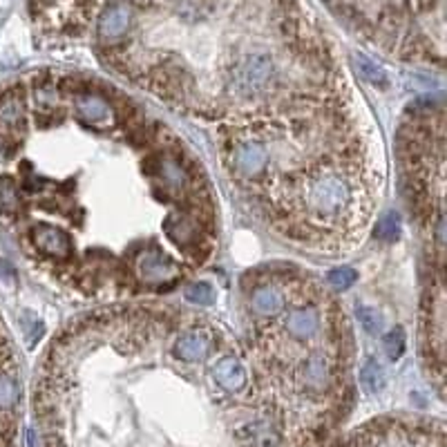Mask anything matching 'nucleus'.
Returning a JSON list of instances; mask_svg holds the SVG:
<instances>
[{
	"mask_svg": "<svg viewBox=\"0 0 447 447\" xmlns=\"http://www.w3.org/2000/svg\"><path fill=\"white\" fill-rule=\"evenodd\" d=\"M213 378L217 385L224 387L226 391H237L246 385V369L237 363L235 358H222L220 363L213 367Z\"/></svg>",
	"mask_w": 447,
	"mask_h": 447,
	"instance_id": "obj_9",
	"label": "nucleus"
},
{
	"mask_svg": "<svg viewBox=\"0 0 447 447\" xmlns=\"http://www.w3.org/2000/svg\"><path fill=\"white\" fill-rule=\"evenodd\" d=\"M300 378L309 389H325L331 380V363L322 353H315L311 358H306L304 365L300 367Z\"/></svg>",
	"mask_w": 447,
	"mask_h": 447,
	"instance_id": "obj_8",
	"label": "nucleus"
},
{
	"mask_svg": "<svg viewBox=\"0 0 447 447\" xmlns=\"http://www.w3.org/2000/svg\"><path fill=\"white\" fill-rule=\"evenodd\" d=\"M273 76V63L264 54H255L235 65V72L231 76V92L246 99L253 94H260L268 85Z\"/></svg>",
	"mask_w": 447,
	"mask_h": 447,
	"instance_id": "obj_2",
	"label": "nucleus"
},
{
	"mask_svg": "<svg viewBox=\"0 0 447 447\" xmlns=\"http://www.w3.org/2000/svg\"><path fill=\"white\" fill-rule=\"evenodd\" d=\"M184 296L188 302H193L197 306H210L215 302V291L208 282H195V284H188Z\"/></svg>",
	"mask_w": 447,
	"mask_h": 447,
	"instance_id": "obj_18",
	"label": "nucleus"
},
{
	"mask_svg": "<svg viewBox=\"0 0 447 447\" xmlns=\"http://www.w3.org/2000/svg\"><path fill=\"white\" fill-rule=\"evenodd\" d=\"M284 296L275 287H260L253 293V309L260 315H275L282 311Z\"/></svg>",
	"mask_w": 447,
	"mask_h": 447,
	"instance_id": "obj_13",
	"label": "nucleus"
},
{
	"mask_svg": "<svg viewBox=\"0 0 447 447\" xmlns=\"http://www.w3.org/2000/svg\"><path fill=\"white\" fill-rule=\"evenodd\" d=\"M302 201L313 220H340L355 203V184L340 172H317L304 184Z\"/></svg>",
	"mask_w": 447,
	"mask_h": 447,
	"instance_id": "obj_1",
	"label": "nucleus"
},
{
	"mask_svg": "<svg viewBox=\"0 0 447 447\" xmlns=\"http://www.w3.org/2000/svg\"><path fill=\"white\" fill-rule=\"evenodd\" d=\"M20 123H23V103L18 96L9 94L0 101V127L11 130V127H18Z\"/></svg>",
	"mask_w": 447,
	"mask_h": 447,
	"instance_id": "obj_15",
	"label": "nucleus"
},
{
	"mask_svg": "<svg viewBox=\"0 0 447 447\" xmlns=\"http://www.w3.org/2000/svg\"><path fill=\"white\" fill-rule=\"evenodd\" d=\"M355 68H358V72H360V76L363 79H367L369 83H385L387 81V76H385V70L382 68H378L374 61H369V58H365V56H355Z\"/></svg>",
	"mask_w": 447,
	"mask_h": 447,
	"instance_id": "obj_21",
	"label": "nucleus"
},
{
	"mask_svg": "<svg viewBox=\"0 0 447 447\" xmlns=\"http://www.w3.org/2000/svg\"><path fill=\"white\" fill-rule=\"evenodd\" d=\"M32 241H34L36 251L47 255V258L65 260L74 251L70 235L63 231V228L52 226V224H36L32 228Z\"/></svg>",
	"mask_w": 447,
	"mask_h": 447,
	"instance_id": "obj_5",
	"label": "nucleus"
},
{
	"mask_svg": "<svg viewBox=\"0 0 447 447\" xmlns=\"http://www.w3.org/2000/svg\"><path fill=\"white\" fill-rule=\"evenodd\" d=\"M18 206H20V197H18L16 184L7 177H0V213L11 215L18 210Z\"/></svg>",
	"mask_w": 447,
	"mask_h": 447,
	"instance_id": "obj_17",
	"label": "nucleus"
},
{
	"mask_svg": "<svg viewBox=\"0 0 447 447\" xmlns=\"http://www.w3.org/2000/svg\"><path fill=\"white\" fill-rule=\"evenodd\" d=\"M127 23H130V11L123 5H114L110 7L103 16L99 20V36L103 38V41L112 43L121 38L127 30Z\"/></svg>",
	"mask_w": 447,
	"mask_h": 447,
	"instance_id": "obj_11",
	"label": "nucleus"
},
{
	"mask_svg": "<svg viewBox=\"0 0 447 447\" xmlns=\"http://www.w3.org/2000/svg\"><path fill=\"white\" fill-rule=\"evenodd\" d=\"M360 382L369 394H378L385 387V369H382L374 358H369L360 369Z\"/></svg>",
	"mask_w": 447,
	"mask_h": 447,
	"instance_id": "obj_16",
	"label": "nucleus"
},
{
	"mask_svg": "<svg viewBox=\"0 0 447 447\" xmlns=\"http://www.w3.org/2000/svg\"><path fill=\"white\" fill-rule=\"evenodd\" d=\"M405 331L401 329V327H396V329H391V331H387L385 334V338H382V347H385V353H387V358L389 360H398V358L403 355V351H405Z\"/></svg>",
	"mask_w": 447,
	"mask_h": 447,
	"instance_id": "obj_19",
	"label": "nucleus"
},
{
	"mask_svg": "<svg viewBox=\"0 0 447 447\" xmlns=\"http://www.w3.org/2000/svg\"><path fill=\"white\" fill-rule=\"evenodd\" d=\"M76 114L79 119L99 130H106V127L114 125V110L106 99H101L96 94H83L76 99Z\"/></svg>",
	"mask_w": 447,
	"mask_h": 447,
	"instance_id": "obj_6",
	"label": "nucleus"
},
{
	"mask_svg": "<svg viewBox=\"0 0 447 447\" xmlns=\"http://www.w3.org/2000/svg\"><path fill=\"white\" fill-rule=\"evenodd\" d=\"M163 231L182 248H190L199 244V228L193 220H188V217H182V215L168 217L163 224Z\"/></svg>",
	"mask_w": 447,
	"mask_h": 447,
	"instance_id": "obj_10",
	"label": "nucleus"
},
{
	"mask_svg": "<svg viewBox=\"0 0 447 447\" xmlns=\"http://www.w3.org/2000/svg\"><path fill=\"white\" fill-rule=\"evenodd\" d=\"M159 175H161V179H163L168 188H172V190H184L186 188L188 179H186L184 168L179 165V161H175L170 157H163L159 161Z\"/></svg>",
	"mask_w": 447,
	"mask_h": 447,
	"instance_id": "obj_14",
	"label": "nucleus"
},
{
	"mask_svg": "<svg viewBox=\"0 0 447 447\" xmlns=\"http://www.w3.org/2000/svg\"><path fill=\"white\" fill-rule=\"evenodd\" d=\"M268 163V150L258 139H241L231 150V165L239 177L253 179L262 175Z\"/></svg>",
	"mask_w": 447,
	"mask_h": 447,
	"instance_id": "obj_3",
	"label": "nucleus"
},
{
	"mask_svg": "<svg viewBox=\"0 0 447 447\" xmlns=\"http://www.w3.org/2000/svg\"><path fill=\"white\" fill-rule=\"evenodd\" d=\"M287 331L296 340H311L320 331V313L313 306H300L287 315Z\"/></svg>",
	"mask_w": 447,
	"mask_h": 447,
	"instance_id": "obj_7",
	"label": "nucleus"
},
{
	"mask_svg": "<svg viewBox=\"0 0 447 447\" xmlns=\"http://www.w3.org/2000/svg\"><path fill=\"white\" fill-rule=\"evenodd\" d=\"M9 157V150H7V144L3 141V139H0V161H5Z\"/></svg>",
	"mask_w": 447,
	"mask_h": 447,
	"instance_id": "obj_25",
	"label": "nucleus"
},
{
	"mask_svg": "<svg viewBox=\"0 0 447 447\" xmlns=\"http://www.w3.org/2000/svg\"><path fill=\"white\" fill-rule=\"evenodd\" d=\"M376 235L385 241H396L401 237V217L396 213H385L382 215V220L378 222Z\"/></svg>",
	"mask_w": 447,
	"mask_h": 447,
	"instance_id": "obj_20",
	"label": "nucleus"
},
{
	"mask_svg": "<svg viewBox=\"0 0 447 447\" xmlns=\"http://www.w3.org/2000/svg\"><path fill=\"white\" fill-rule=\"evenodd\" d=\"M18 398V387L16 382L7 378V376H0V407H9L14 405Z\"/></svg>",
	"mask_w": 447,
	"mask_h": 447,
	"instance_id": "obj_24",
	"label": "nucleus"
},
{
	"mask_svg": "<svg viewBox=\"0 0 447 447\" xmlns=\"http://www.w3.org/2000/svg\"><path fill=\"white\" fill-rule=\"evenodd\" d=\"M355 277H358V273L353 271V268L340 266V268H334V271L329 273V284L334 287V289L344 291V289H349L355 282Z\"/></svg>",
	"mask_w": 447,
	"mask_h": 447,
	"instance_id": "obj_23",
	"label": "nucleus"
},
{
	"mask_svg": "<svg viewBox=\"0 0 447 447\" xmlns=\"http://www.w3.org/2000/svg\"><path fill=\"white\" fill-rule=\"evenodd\" d=\"M210 351L208 340L201 334H184L175 342V355L184 363H201Z\"/></svg>",
	"mask_w": 447,
	"mask_h": 447,
	"instance_id": "obj_12",
	"label": "nucleus"
},
{
	"mask_svg": "<svg viewBox=\"0 0 447 447\" xmlns=\"http://www.w3.org/2000/svg\"><path fill=\"white\" fill-rule=\"evenodd\" d=\"M137 273L148 287H163L170 284L179 275V266L161 251H146L137 260Z\"/></svg>",
	"mask_w": 447,
	"mask_h": 447,
	"instance_id": "obj_4",
	"label": "nucleus"
},
{
	"mask_svg": "<svg viewBox=\"0 0 447 447\" xmlns=\"http://www.w3.org/2000/svg\"><path fill=\"white\" fill-rule=\"evenodd\" d=\"M358 320H360V325H363V329L367 331V334H372V336L382 334V315L376 309L360 306V309H358Z\"/></svg>",
	"mask_w": 447,
	"mask_h": 447,
	"instance_id": "obj_22",
	"label": "nucleus"
}]
</instances>
